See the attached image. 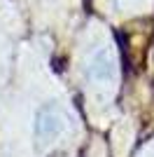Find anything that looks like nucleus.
I'll list each match as a JSON object with an SVG mask.
<instances>
[{"instance_id": "f257e3e1", "label": "nucleus", "mask_w": 154, "mask_h": 157, "mask_svg": "<svg viewBox=\"0 0 154 157\" xmlns=\"http://www.w3.org/2000/svg\"><path fill=\"white\" fill-rule=\"evenodd\" d=\"M110 73H112V63H110L108 52H98L94 59H91V75L96 80H108Z\"/></svg>"}]
</instances>
